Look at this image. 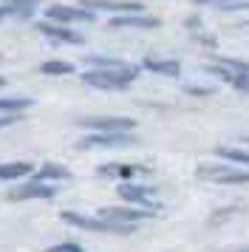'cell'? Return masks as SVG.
Masks as SVG:
<instances>
[{"label": "cell", "instance_id": "obj_14", "mask_svg": "<svg viewBox=\"0 0 249 252\" xmlns=\"http://www.w3.org/2000/svg\"><path fill=\"white\" fill-rule=\"evenodd\" d=\"M99 216L113 218V221H130V224H136L139 218H147V216H153V213H147V210H102Z\"/></svg>", "mask_w": 249, "mask_h": 252}, {"label": "cell", "instance_id": "obj_4", "mask_svg": "<svg viewBox=\"0 0 249 252\" xmlns=\"http://www.w3.org/2000/svg\"><path fill=\"white\" fill-rule=\"evenodd\" d=\"M79 125L88 127V130H133L136 122L127 116H88Z\"/></svg>", "mask_w": 249, "mask_h": 252}, {"label": "cell", "instance_id": "obj_1", "mask_svg": "<svg viewBox=\"0 0 249 252\" xmlns=\"http://www.w3.org/2000/svg\"><path fill=\"white\" fill-rule=\"evenodd\" d=\"M139 71L130 65V68H99V71H88L85 74V82L93 85V88H111V91H119V88H127L130 82L136 80Z\"/></svg>", "mask_w": 249, "mask_h": 252}, {"label": "cell", "instance_id": "obj_8", "mask_svg": "<svg viewBox=\"0 0 249 252\" xmlns=\"http://www.w3.org/2000/svg\"><path fill=\"white\" fill-rule=\"evenodd\" d=\"M40 32L45 37H51V40H60V43H71V46H79L82 43V37L74 34V32H68L62 26H51V23H40Z\"/></svg>", "mask_w": 249, "mask_h": 252}, {"label": "cell", "instance_id": "obj_2", "mask_svg": "<svg viewBox=\"0 0 249 252\" xmlns=\"http://www.w3.org/2000/svg\"><path fill=\"white\" fill-rule=\"evenodd\" d=\"M68 224H74V227H82V229H93V232H116V235H127L133 224L130 221H113V218H88V216H79V213H62Z\"/></svg>", "mask_w": 249, "mask_h": 252}, {"label": "cell", "instance_id": "obj_6", "mask_svg": "<svg viewBox=\"0 0 249 252\" xmlns=\"http://www.w3.org/2000/svg\"><path fill=\"white\" fill-rule=\"evenodd\" d=\"M156 17H145L139 12H127V17H113L111 20V29H156Z\"/></svg>", "mask_w": 249, "mask_h": 252}, {"label": "cell", "instance_id": "obj_23", "mask_svg": "<svg viewBox=\"0 0 249 252\" xmlns=\"http://www.w3.org/2000/svg\"><path fill=\"white\" fill-rule=\"evenodd\" d=\"M0 85H3V77H0Z\"/></svg>", "mask_w": 249, "mask_h": 252}, {"label": "cell", "instance_id": "obj_17", "mask_svg": "<svg viewBox=\"0 0 249 252\" xmlns=\"http://www.w3.org/2000/svg\"><path fill=\"white\" fill-rule=\"evenodd\" d=\"M224 159H229V161H235V164H247L249 167V153L247 150H232V148H221L218 150Z\"/></svg>", "mask_w": 249, "mask_h": 252}, {"label": "cell", "instance_id": "obj_7", "mask_svg": "<svg viewBox=\"0 0 249 252\" xmlns=\"http://www.w3.org/2000/svg\"><path fill=\"white\" fill-rule=\"evenodd\" d=\"M88 9H105V12H142L139 3H124V0H85Z\"/></svg>", "mask_w": 249, "mask_h": 252}, {"label": "cell", "instance_id": "obj_22", "mask_svg": "<svg viewBox=\"0 0 249 252\" xmlns=\"http://www.w3.org/2000/svg\"><path fill=\"white\" fill-rule=\"evenodd\" d=\"M244 91H249V77H247V85H244Z\"/></svg>", "mask_w": 249, "mask_h": 252}, {"label": "cell", "instance_id": "obj_10", "mask_svg": "<svg viewBox=\"0 0 249 252\" xmlns=\"http://www.w3.org/2000/svg\"><path fill=\"white\" fill-rule=\"evenodd\" d=\"M54 195V187L48 184H23L20 190H14L11 198H51Z\"/></svg>", "mask_w": 249, "mask_h": 252}, {"label": "cell", "instance_id": "obj_13", "mask_svg": "<svg viewBox=\"0 0 249 252\" xmlns=\"http://www.w3.org/2000/svg\"><path fill=\"white\" fill-rule=\"evenodd\" d=\"M31 173V164L26 161H11V164H0V182H14Z\"/></svg>", "mask_w": 249, "mask_h": 252}, {"label": "cell", "instance_id": "obj_9", "mask_svg": "<svg viewBox=\"0 0 249 252\" xmlns=\"http://www.w3.org/2000/svg\"><path fill=\"white\" fill-rule=\"evenodd\" d=\"M145 68L147 71H156L161 77H179L181 74V65L176 60H156V57H147L145 60Z\"/></svg>", "mask_w": 249, "mask_h": 252}, {"label": "cell", "instance_id": "obj_20", "mask_svg": "<svg viewBox=\"0 0 249 252\" xmlns=\"http://www.w3.org/2000/svg\"><path fill=\"white\" fill-rule=\"evenodd\" d=\"M11 122H17V116H14V114L3 116V119H0V127H3V125H11Z\"/></svg>", "mask_w": 249, "mask_h": 252}, {"label": "cell", "instance_id": "obj_5", "mask_svg": "<svg viewBox=\"0 0 249 252\" xmlns=\"http://www.w3.org/2000/svg\"><path fill=\"white\" fill-rule=\"evenodd\" d=\"M48 17L57 20V23H91V20H93V14L88 12V6H85V9H74V6H51V9H48Z\"/></svg>", "mask_w": 249, "mask_h": 252}, {"label": "cell", "instance_id": "obj_19", "mask_svg": "<svg viewBox=\"0 0 249 252\" xmlns=\"http://www.w3.org/2000/svg\"><path fill=\"white\" fill-rule=\"evenodd\" d=\"M82 247L79 244H57L54 247V252H79Z\"/></svg>", "mask_w": 249, "mask_h": 252}, {"label": "cell", "instance_id": "obj_3", "mask_svg": "<svg viewBox=\"0 0 249 252\" xmlns=\"http://www.w3.org/2000/svg\"><path fill=\"white\" fill-rule=\"evenodd\" d=\"M124 145H133V136H127V130H96L82 142V148H124Z\"/></svg>", "mask_w": 249, "mask_h": 252}, {"label": "cell", "instance_id": "obj_16", "mask_svg": "<svg viewBox=\"0 0 249 252\" xmlns=\"http://www.w3.org/2000/svg\"><path fill=\"white\" fill-rule=\"evenodd\" d=\"M40 179H71V173L60 164H45V167H40Z\"/></svg>", "mask_w": 249, "mask_h": 252}, {"label": "cell", "instance_id": "obj_18", "mask_svg": "<svg viewBox=\"0 0 249 252\" xmlns=\"http://www.w3.org/2000/svg\"><path fill=\"white\" fill-rule=\"evenodd\" d=\"M71 63H43V74H71Z\"/></svg>", "mask_w": 249, "mask_h": 252}, {"label": "cell", "instance_id": "obj_21", "mask_svg": "<svg viewBox=\"0 0 249 252\" xmlns=\"http://www.w3.org/2000/svg\"><path fill=\"white\" fill-rule=\"evenodd\" d=\"M6 14H11V9H9V6H3V9H0V20H3Z\"/></svg>", "mask_w": 249, "mask_h": 252}, {"label": "cell", "instance_id": "obj_11", "mask_svg": "<svg viewBox=\"0 0 249 252\" xmlns=\"http://www.w3.org/2000/svg\"><path fill=\"white\" fill-rule=\"evenodd\" d=\"M119 195L127 198V201H136V204H153L150 187H130V184H122V187H119Z\"/></svg>", "mask_w": 249, "mask_h": 252}, {"label": "cell", "instance_id": "obj_12", "mask_svg": "<svg viewBox=\"0 0 249 252\" xmlns=\"http://www.w3.org/2000/svg\"><path fill=\"white\" fill-rule=\"evenodd\" d=\"M102 173H108V176H122V179H136V176H145L147 167H142V164H105Z\"/></svg>", "mask_w": 249, "mask_h": 252}, {"label": "cell", "instance_id": "obj_15", "mask_svg": "<svg viewBox=\"0 0 249 252\" xmlns=\"http://www.w3.org/2000/svg\"><path fill=\"white\" fill-rule=\"evenodd\" d=\"M29 105H31V99H26V96H0V114H17Z\"/></svg>", "mask_w": 249, "mask_h": 252}]
</instances>
